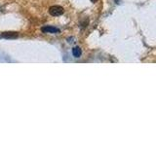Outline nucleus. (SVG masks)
Masks as SVG:
<instances>
[{"mask_svg": "<svg viewBox=\"0 0 156 146\" xmlns=\"http://www.w3.org/2000/svg\"><path fill=\"white\" fill-rule=\"evenodd\" d=\"M49 13L52 16H54V17H58V16L63 14V8L62 6H59V5L52 6V7L49 9Z\"/></svg>", "mask_w": 156, "mask_h": 146, "instance_id": "nucleus-1", "label": "nucleus"}, {"mask_svg": "<svg viewBox=\"0 0 156 146\" xmlns=\"http://www.w3.org/2000/svg\"><path fill=\"white\" fill-rule=\"evenodd\" d=\"M91 1H92V2H93V3H95V2H97V1H98V0H91Z\"/></svg>", "mask_w": 156, "mask_h": 146, "instance_id": "nucleus-5", "label": "nucleus"}, {"mask_svg": "<svg viewBox=\"0 0 156 146\" xmlns=\"http://www.w3.org/2000/svg\"><path fill=\"white\" fill-rule=\"evenodd\" d=\"M2 37L4 38H16L18 37V33L17 32H3L2 33Z\"/></svg>", "mask_w": 156, "mask_h": 146, "instance_id": "nucleus-3", "label": "nucleus"}, {"mask_svg": "<svg viewBox=\"0 0 156 146\" xmlns=\"http://www.w3.org/2000/svg\"><path fill=\"white\" fill-rule=\"evenodd\" d=\"M41 30H42V32L44 33H59L60 32L59 28L54 27V26H44L41 28Z\"/></svg>", "mask_w": 156, "mask_h": 146, "instance_id": "nucleus-2", "label": "nucleus"}, {"mask_svg": "<svg viewBox=\"0 0 156 146\" xmlns=\"http://www.w3.org/2000/svg\"><path fill=\"white\" fill-rule=\"evenodd\" d=\"M72 54H73V56L75 57V58H79V57L81 56V49L80 48H78V47H75V48H73L72 49Z\"/></svg>", "mask_w": 156, "mask_h": 146, "instance_id": "nucleus-4", "label": "nucleus"}]
</instances>
